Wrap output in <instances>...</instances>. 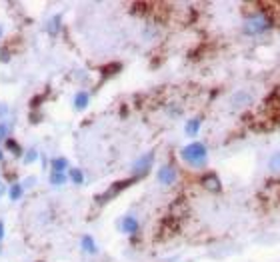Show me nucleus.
<instances>
[{
	"label": "nucleus",
	"mask_w": 280,
	"mask_h": 262,
	"mask_svg": "<svg viewBox=\"0 0 280 262\" xmlns=\"http://www.w3.org/2000/svg\"><path fill=\"white\" fill-rule=\"evenodd\" d=\"M270 28H272V18L264 12H254V14L246 16L244 24H242L244 34H248V36H260V34L268 32Z\"/></svg>",
	"instance_id": "nucleus-1"
},
{
	"label": "nucleus",
	"mask_w": 280,
	"mask_h": 262,
	"mask_svg": "<svg viewBox=\"0 0 280 262\" xmlns=\"http://www.w3.org/2000/svg\"><path fill=\"white\" fill-rule=\"evenodd\" d=\"M180 156L184 162H188L190 166H202L206 162V156H208V150L202 142H190L186 144L182 150H180Z\"/></svg>",
	"instance_id": "nucleus-2"
},
{
	"label": "nucleus",
	"mask_w": 280,
	"mask_h": 262,
	"mask_svg": "<svg viewBox=\"0 0 280 262\" xmlns=\"http://www.w3.org/2000/svg\"><path fill=\"white\" fill-rule=\"evenodd\" d=\"M152 160H154V154H152V152H148V154H144L142 158H138V160L132 164L134 178H140V176H144V174L150 170V166H152Z\"/></svg>",
	"instance_id": "nucleus-3"
},
{
	"label": "nucleus",
	"mask_w": 280,
	"mask_h": 262,
	"mask_svg": "<svg viewBox=\"0 0 280 262\" xmlns=\"http://www.w3.org/2000/svg\"><path fill=\"white\" fill-rule=\"evenodd\" d=\"M176 178H178V174H176V168H174V166H170V164L160 166V170H158V182H160V184L170 186V184L176 182Z\"/></svg>",
	"instance_id": "nucleus-4"
},
{
	"label": "nucleus",
	"mask_w": 280,
	"mask_h": 262,
	"mask_svg": "<svg viewBox=\"0 0 280 262\" xmlns=\"http://www.w3.org/2000/svg\"><path fill=\"white\" fill-rule=\"evenodd\" d=\"M136 178H128V180H120V182H116V184H112L110 188H108V192H104L102 196H98V202H106V200H110L112 196H116L118 192H122V188H126V186H130L132 182H134Z\"/></svg>",
	"instance_id": "nucleus-5"
},
{
	"label": "nucleus",
	"mask_w": 280,
	"mask_h": 262,
	"mask_svg": "<svg viewBox=\"0 0 280 262\" xmlns=\"http://www.w3.org/2000/svg\"><path fill=\"white\" fill-rule=\"evenodd\" d=\"M202 186L208 190V192H218L220 190V180L214 172H208L204 178H202Z\"/></svg>",
	"instance_id": "nucleus-6"
},
{
	"label": "nucleus",
	"mask_w": 280,
	"mask_h": 262,
	"mask_svg": "<svg viewBox=\"0 0 280 262\" xmlns=\"http://www.w3.org/2000/svg\"><path fill=\"white\" fill-rule=\"evenodd\" d=\"M118 228H120L122 232H126V234H134V232L138 230V220H136V218H132V216H126V218H122V220H120Z\"/></svg>",
	"instance_id": "nucleus-7"
},
{
	"label": "nucleus",
	"mask_w": 280,
	"mask_h": 262,
	"mask_svg": "<svg viewBox=\"0 0 280 262\" xmlns=\"http://www.w3.org/2000/svg\"><path fill=\"white\" fill-rule=\"evenodd\" d=\"M268 170L272 174H280V152H274L270 158H268Z\"/></svg>",
	"instance_id": "nucleus-8"
},
{
	"label": "nucleus",
	"mask_w": 280,
	"mask_h": 262,
	"mask_svg": "<svg viewBox=\"0 0 280 262\" xmlns=\"http://www.w3.org/2000/svg\"><path fill=\"white\" fill-rule=\"evenodd\" d=\"M88 100H90V98H88L86 92H78V94L74 96V108H76V110H84V108L88 106Z\"/></svg>",
	"instance_id": "nucleus-9"
},
{
	"label": "nucleus",
	"mask_w": 280,
	"mask_h": 262,
	"mask_svg": "<svg viewBox=\"0 0 280 262\" xmlns=\"http://www.w3.org/2000/svg\"><path fill=\"white\" fill-rule=\"evenodd\" d=\"M82 248H84V252H88V254H96L94 238H92V236H82Z\"/></svg>",
	"instance_id": "nucleus-10"
},
{
	"label": "nucleus",
	"mask_w": 280,
	"mask_h": 262,
	"mask_svg": "<svg viewBox=\"0 0 280 262\" xmlns=\"http://www.w3.org/2000/svg\"><path fill=\"white\" fill-rule=\"evenodd\" d=\"M248 102H250V96H248L246 92H238V94L234 96V100H232V104H234V106H238V108L246 106Z\"/></svg>",
	"instance_id": "nucleus-11"
},
{
	"label": "nucleus",
	"mask_w": 280,
	"mask_h": 262,
	"mask_svg": "<svg viewBox=\"0 0 280 262\" xmlns=\"http://www.w3.org/2000/svg\"><path fill=\"white\" fill-rule=\"evenodd\" d=\"M198 130H200V118H192V120L186 124V134H188V136H194Z\"/></svg>",
	"instance_id": "nucleus-12"
},
{
	"label": "nucleus",
	"mask_w": 280,
	"mask_h": 262,
	"mask_svg": "<svg viewBox=\"0 0 280 262\" xmlns=\"http://www.w3.org/2000/svg\"><path fill=\"white\" fill-rule=\"evenodd\" d=\"M66 166H68L66 158H54V160H52V170H54V172H62Z\"/></svg>",
	"instance_id": "nucleus-13"
},
{
	"label": "nucleus",
	"mask_w": 280,
	"mask_h": 262,
	"mask_svg": "<svg viewBox=\"0 0 280 262\" xmlns=\"http://www.w3.org/2000/svg\"><path fill=\"white\" fill-rule=\"evenodd\" d=\"M22 184H12V188H10V198L12 200H18L20 196H22Z\"/></svg>",
	"instance_id": "nucleus-14"
},
{
	"label": "nucleus",
	"mask_w": 280,
	"mask_h": 262,
	"mask_svg": "<svg viewBox=\"0 0 280 262\" xmlns=\"http://www.w3.org/2000/svg\"><path fill=\"white\" fill-rule=\"evenodd\" d=\"M70 180H72L74 184H82V180H84V178H82V172H80L78 168H72V170H70Z\"/></svg>",
	"instance_id": "nucleus-15"
},
{
	"label": "nucleus",
	"mask_w": 280,
	"mask_h": 262,
	"mask_svg": "<svg viewBox=\"0 0 280 262\" xmlns=\"http://www.w3.org/2000/svg\"><path fill=\"white\" fill-rule=\"evenodd\" d=\"M64 180H66V176L62 172H54L52 170V174H50V182L52 184H64Z\"/></svg>",
	"instance_id": "nucleus-16"
},
{
	"label": "nucleus",
	"mask_w": 280,
	"mask_h": 262,
	"mask_svg": "<svg viewBox=\"0 0 280 262\" xmlns=\"http://www.w3.org/2000/svg\"><path fill=\"white\" fill-rule=\"evenodd\" d=\"M6 148H8V150H12L16 156H20V146H18L14 140H6Z\"/></svg>",
	"instance_id": "nucleus-17"
},
{
	"label": "nucleus",
	"mask_w": 280,
	"mask_h": 262,
	"mask_svg": "<svg viewBox=\"0 0 280 262\" xmlns=\"http://www.w3.org/2000/svg\"><path fill=\"white\" fill-rule=\"evenodd\" d=\"M36 156H38V154H36V150H34V148H30V150L26 152L24 162H26V164H30V162H34V160H36Z\"/></svg>",
	"instance_id": "nucleus-18"
},
{
	"label": "nucleus",
	"mask_w": 280,
	"mask_h": 262,
	"mask_svg": "<svg viewBox=\"0 0 280 262\" xmlns=\"http://www.w3.org/2000/svg\"><path fill=\"white\" fill-rule=\"evenodd\" d=\"M6 132H8V128L0 122V140H4V138H6Z\"/></svg>",
	"instance_id": "nucleus-19"
},
{
	"label": "nucleus",
	"mask_w": 280,
	"mask_h": 262,
	"mask_svg": "<svg viewBox=\"0 0 280 262\" xmlns=\"http://www.w3.org/2000/svg\"><path fill=\"white\" fill-rule=\"evenodd\" d=\"M4 238V224H2V220H0V240Z\"/></svg>",
	"instance_id": "nucleus-20"
},
{
	"label": "nucleus",
	"mask_w": 280,
	"mask_h": 262,
	"mask_svg": "<svg viewBox=\"0 0 280 262\" xmlns=\"http://www.w3.org/2000/svg\"><path fill=\"white\" fill-rule=\"evenodd\" d=\"M4 112H6V106H2V104H0V116H2Z\"/></svg>",
	"instance_id": "nucleus-21"
},
{
	"label": "nucleus",
	"mask_w": 280,
	"mask_h": 262,
	"mask_svg": "<svg viewBox=\"0 0 280 262\" xmlns=\"http://www.w3.org/2000/svg\"><path fill=\"white\" fill-rule=\"evenodd\" d=\"M2 192H4V186H2V184H0V194H2Z\"/></svg>",
	"instance_id": "nucleus-22"
},
{
	"label": "nucleus",
	"mask_w": 280,
	"mask_h": 262,
	"mask_svg": "<svg viewBox=\"0 0 280 262\" xmlns=\"http://www.w3.org/2000/svg\"><path fill=\"white\" fill-rule=\"evenodd\" d=\"M0 160H2V150H0Z\"/></svg>",
	"instance_id": "nucleus-23"
},
{
	"label": "nucleus",
	"mask_w": 280,
	"mask_h": 262,
	"mask_svg": "<svg viewBox=\"0 0 280 262\" xmlns=\"http://www.w3.org/2000/svg\"><path fill=\"white\" fill-rule=\"evenodd\" d=\"M0 34H2V32H0Z\"/></svg>",
	"instance_id": "nucleus-24"
}]
</instances>
